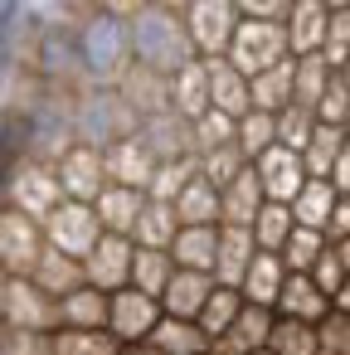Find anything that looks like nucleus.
Listing matches in <instances>:
<instances>
[{
  "label": "nucleus",
  "instance_id": "8fccbe9b",
  "mask_svg": "<svg viewBox=\"0 0 350 355\" xmlns=\"http://www.w3.org/2000/svg\"><path fill=\"white\" fill-rule=\"evenodd\" d=\"M311 282H316V287H321V292H326L331 302H335V292H340V287L350 282V272H345V263H340V253H335V243H331V248L321 253V263L311 268Z\"/></svg>",
  "mask_w": 350,
  "mask_h": 355
},
{
  "label": "nucleus",
  "instance_id": "a19ab883",
  "mask_svg": "<svg viewBox=\"0 0 350 355\" xmlns=\"http://www.w3.org/2000/svg\"><path fill=\"white\" fill-rule=\"evenodd\" d=\"M200 175V156H190V161H161L156 166V180H151V200H161V205H175L180 200V190L190 185Z\"/></svg>",
  "mask_w": 350,
  "mask_h": 355
},
{
  "label": "nucleus",
  "instance_id": "ea45409f",
  "mask_svg": "<svg viewBox=\"0 0 350 355\" xmlns=\"http://www.w3.org/2000/svg\"><path fill=\"white\" fill-rule=\"evenodd\" d=\"M272 355H321V331L306 326V321H292V316H277V331H272Z\"/></svg>",
  "mask_w": 350,
  "mask_h": 355
},
{
  "label": "nucleus",
  "instance_id": "0e129e2a",
  "mask_svg": "<svg viewBox=\"0 0 350 355\" xmlns=\"http://www.w3.org/2000/svg\"><path fill=\"white\" fill-rule=\"evenodd\" d=\"M258 355H272V350H258Z\"/></svg>",
  "mask_w": 350,
  "mask_h": 355
},
{
  "label": "nucleus",
  "instance_id": "3c124183",
  "mask_svg": "<svg viewBox=\"0 0 350 355\" xmlns=\"http://www.w3.org/2000/svg\"><path fill=\"white\" fill-rule=\"evenodd\" d=\"M316 117H321V122H331V127H345V132H350V88L340 83V73H335V83H331V93L321 98V107H316Z\"/></svg>",
  "mask_w": 350,
  "mask_h": 355
},
{
  "label": "nucleus",
  "instance_id": "cd10ccee",
  "mask_svg": "<svg viewBox=\"0 0 350 355\" xmlns=\"http://www.w3.org/2000/svg\"><path fill=\"white\" fill-rule=\"evenodd\" d=\"M253 83V112H287L292 103H297V59H287V64H277V69H268V73H258V78H248Z\"/></svg>",
  "mask_w": 350,
  "mask_h": 355
},
{
  "label": "nucleus",
  "instance_id": "c756f323",
  "mask_svg": "<svg viewBox=\"0 0 350 355\" xmlns=\"http://www.w3.org/2000/svg\"><path fill=\"white\" fill-rule=\"evenodd\" d=\"M175 214H180V224H185V229H195V224H224V190H219L214 180L195 175V180L180 190Z\"/></svg>",
  "mask_w": 350,
  "mask_h": 355
},
{
  "label": "nucleus",
  "instance_id": "4468645a",
  "mask_svg": "<svg viewBox=\"0 0 350 355\" xmlns=\"http://www.w3.org/2000/svg\"><path fill=\"white\" fill-rule=\"evenodd\" d=\"M287 40H292V59L321 54L326 49V30H331V6L326 0H292L287 10Z\"/></svg>",
  "mask_w": 350,
  "mask_h": 355
},
{
  "label": "nucleus",
  "instance_id": "f8f14e48",
  "mask_svg": "<svg viewBox=\"0 0 350 355\" xmlns=\"http://www.w3.org/2000/svg\"><path fill=\"white\" fill-rule=\"evenodd\" d=\"M132 263H137V239H122V234H103V243L83 258L88 268V282L103 287L107 297L132 287Z\"/></svg>",
  "mask_w": 350,
  "mask_h": 355
},
{
  "label": "nucleus",
  "instance_id": "473e14b6",
  "mask_svg": "<svg viewBox=\"0 0 350 355\" xmlns=\"http://www.w3.org/2000/svg\"><path fill=\"white\" fill-rule=\"evenodd\" d=\"M151 345H161L166 355H209V350H214V340L204 336V326H200V321H180V316H166V321L156 326Z\"/></svg>",
  "mask_w": 350,
  "mask_h": 355
},
{
  "label": "nucleus",
  "instance_id": "9d476101",
  "mask_svg": "<svg viewBox=\"0 0 350 355\" xmlns=\"http://www.w3.org/2000/svg\"><path fill=\"white\" fill-rule=\"evenodd\" d=\"M161 321H166L161 297H151V292H141V287H122V292H112V321H107V331H112L122 345H141V340H151Z\"/></svg>",
  "mask_w": 350,
  "mask_h": 355
},
{
  "label": "nucleus",
  "instance_id": "052dcab7",
  "mask_svg": "<svg viewBox=\"0 0 350 355\" xmlns=\"http://www.w3.org/2000/svg\"><path fill=\"white\" fill-rule=\"evenodd\" d=\"M335 253H340V263H345V272H350V239H340V243H335Z\"/></svg>",
  "mask_w": 350,
  "mask_h": 355
},
{
  "label": "nucleus",
  "instance_id": "864d4df0",
  "mask_svg": "<svg viewBox=\"0 0 350 355\" xmlns=\"http://www.w3.org/2000/svg\"><path fill=\"white\" fill-rule=\"evenodd\" d=\"M292 0H238V15L243 20H287Z\"/></svg>",
  "mask_w": 350,
  "mask_h": 355
},
{
  "label": "nucleus",
  "instance_id": "09e8293b",
  "mask_svg": "<svg viewBox=\"0 0 350 355\" xmlns=\"http://www.w3.org/2000/svg\"><path fill=\"white\" fill-rule=\"evenodd\" d=\"M0 355H54V336H44V331H10L6 326Z\"/></svg>",
  "mask_w": 350,
  "mask_h": 355
},
{
  "label": "nucleus",
  "instance_id": "58836bf2",
  "mask_svg": "<svg viewBox=\"0 0 350 355\" xmlns=\"http://www.w3.org/2000/svg\"><path fill=\"white\" fill-rule=\"evenodd\" d=\"M331 248V239L321 234V229H306V224H297V234L287 239V248H282V263H287V272H311L316 263H321V253Z\"/></svg>",
  "mask_w": 350,
  "mask_h": 355
},
{
  "label": "nucleus",
  "instance_id": "a211bd4d",
  "mask_svg": "<svg viewBox=\"0 0 350 355\" xmlns=\"http://www.w3.org/2000/svg\"><path fill=\"white\" fill-rule=\"evenodd\" d=\"M146 190H132V185H107L103 195H98V219H103V229L107 234H122V239H137V224H141V214H146Z\"/></svg>",
  "mask_w": 350,
  "mask_h": 355
},
{
  "label": "nucleus",
  "instance_id": "c03bdc74",
  "mask_svg": "<svg viewBox=\"0 0 350 355\" xmlns=\"http://www.w3.org/2000/svg\"><path fill=\"white\" fill-rule=\"evenodd\" d=\"M224 146H238V117L229 112H204L195 122V151L209 156V151H224Z\"/></svg>",
  "mask_w": 350,
  "mask_h": 355
},
{
  "label": "nucleus",
  "instance_id": "f3484780",
  "mask_svg": "<svg viewBox=\"0 0 350 355\" xmlns=\"http://www.w3.org/2000/svg\"><path fill=\"white\" fill-rule=\"evenodd\" d=\"M214 287H219V277H214V272H190V268H175V277H170V287H166L161 306H166V316L200 321V311L209 306Z\"/></svg>",
  "mask_w": 350,
  "mask_h": 355
},
{
  "label": "nucleus",
  "instance_id": "2eb2a0df",
  "mask_svg": "<svg viewBox=\"0 0 350 355\" xmlns=\"http://www.w3.org/2000/svg\"><path fill=\"white\" fill-rule=\"evenodd\" d=\"M117 93L127 98V107H132L141 122H146V117H161V112H175V107H170V78L156 73V69H141V64L127 69V78L117 83Z\"/></svg>",
  "mask_w": 350,
  "mask_h": 355
},
{
  "label": "nucleus",
  "instance_id": "9b49d317",
  "mask_svg": "<svg viewBox=\"0 0 350 355\" xmlns=\"http://www.w3.org/2000/svg\"><path fill=\"white\" fill-rule=\"evenodd\" d=\"M253 166H258V180H263L268 200H277V205H297V195H301L306 180H311L301 151H292V146H272V151H263Z\"/></svg>",
  "mask_w": 350,
  "mask_h": 355
},
{
  "label": "nucleus",
  "instance_id": "7ed1b4c3",
  "mask_svg": "<svg viewBox=\"0 0 350 355\" xmlns=\"http://www.w3.org/2000/svg\"><path fill=\"white\" fill-rule=\"evenodd\" d=\"M64 180L49 161H35V156H15L10 161V175H6V209H20L30 219H49L59 205H64Z\"/></svg>",
  "mask_w": 350,
  "mask_h": 355
},
{
  "label": "nucleus",
  "instance_id": "bf43d9fd",
  "mask_svg": "<svg viewBox=\"0 0 350 355\" xmlns=\"http://www.w3.org/2000/svg\"><path fill=\"white\" fill-rule=\"evenodd\" d=\"M335 311H345V316H350V282L335 292Z\"/></svg>",
  "mask_w": 350,
  "mask_h": 355
},
{
  "label": "nucleus",
  "instance_id": "b1692460",
  "mask_svg": "<svg viewBox=\"0 0 350 355\" xmlns=\"http://www.w3.org/2000/svg\"><path fill=\"white\" fill-rule=\"evenodd\" d=\"M59 311H64V326H59V331H107V321H112V297L88 282V287L69 292V297L59 302Z\"/></svg>",
  "mask_w": 350,
  "mask_h": 355
},
{
  "label": "nucleus",
  "instance_id": "c85d7f7f",
  "mask_svg": "<svg viewBox=\"0 0 350 355\" xmlns=\"http://www.w3.org/2000/svg\"><path fill=\"white\" fill-rule=\"evenodd\" d=\"M263 205H268V190H263V180H258V166H248V171L224 190V224L253 229L258 214H263Z\"/></svg>",
  "mask_w": 350,
  "mask_h": 355
},
{
  "label": "nucleus",
  "instance_id": "69168bd1",
  "mask_svg": "<svg viewBox=\"0 0 350 355\" xmlns=\"http://www.w3.org/2000/svg\"><path fill=\"white\" fill-rule=\"evenodd\" d=\"M209 355H224V350H209Z\"/></svg>",
  "mask_w": 350,
  "mask_h": 355
},
{
  "label": "nucleus",
  "instance_id": "49530a36",
  "mask_svg": "<svg viewBox=\"0 0 350 355\" xmlns=\"http://www.w3.org/2000/svg\"><path fill=\"white\" fill-rule=\"evenodd\" d=\"M253 161L243 156V146H224V151H209V156H200V175L204 180H214L219 190H229L243 171H248Z\"/></svg>",
  "mask_w": 350,
  "mask_h": 355
},
{
  "label": "nucleus",
  "instance_id": "e433bc0d",
  "mask_svg": "<svg viewBox=\"0 0 350 355\" xmlns=\"http://www.w3.org/2000/svg\"><path fill=\"white\" fill-rule=\"evenodd\" d=\"M331 83H335V69L326 64V54H306V59H297V103L301 107H321V98L331 93Z\"/></svg>",
  "mask_w": 350,
  "mask_h": 355
},
{
  "label": "nucleus",
  "instance_id": "4c0bfd02",
  "mask_svg": "<svg viewBox=\"0 0 350 355\" xmlns=\"http://www.w3.org/2000/svg\"><path fill=\"white\" fill-rule=\"evenodd\" d=\"M253 234H258V248L282 253V248H287V239L297 234V214H292V205L268 200V205H263V214H258V224H253Z\"/></svg>",
  "mask_w": 350,
  "mask_h": 355
},
{
  "label": "nucleus",
  "instance_id": "393cba45",
  "mask_svg": "<svg viewBox=\"0 0 350 355\" xmlns=\"http://www.w3.org/2000/svg\"><path fill=\"white\" fill-rule=\"evenodd\" d=\"M287 263H282V253H268V248H258V258H253V268H248V277H243V297L253 302V306H272L277 311V297H282V287H287Z\"/></svg>",
  "mask_w": 350,
  "mask_h": 355
},
{
  "label": "nucleus",
  "instance_id": "4be33fe9",
  "mask_svg": "<svg viewBox=\"0 0 350 355\" xmlns=\"http://www.w3.org/2000/svg\"><path fill=\"white\" fill-rule=\"evenodd\" d=\"M204 64H209V98H214V112L248 117V112H253V83H248V73H238L229 59H204Z\"/></svg>",
  "mask_w": 350,
  "mask_h": 355
},
{
  "label": "nucleus",
  "instance_id": "72a5a7b5",
  "mask_svg": "<svg viewBox=\"0 0 350 355\" xmlns=\"http://www.w3.org/2000/svg\"><path fill=\"white\" fill-rule=\"evenodd\" d=\"M243 306H248V297H243L238 287H224V282H219V287H214V297H209V306L200 311V326H204V336L219 345V340L234 331V321L243 316Z\"/></svg>",
  "mask_w": 350,
  "mask_h": 355
},
{
  "label": "nucleus",
  "instance_id": "37998d69",
  "mask_svg": "<svg viewBox=\"0 0 350 355\" xmlns=\"http://www.w3.org/2000/svg\"><path fill=\"white\" fill-rule=\"evenodd\" d=\"M316 127H321V117H316L311 107H301V103H292L287 112H277V146H292V151H306V146H311V137H316Z\"/></svg>",
  "mask_w": 350,
  "mask_h": 355
},
{
  "label": "nucleus",
  "instance_id": "603ef678",
  "mask_svg": "<svg viewBox=\"0 0 350 355\" xmlns=\"http://www.w3.org/2000/svg\"><path fill=\"white\" fill-rule=\"evenodd\" d=\"M316 331H321V350H331V355H350V316H345V311L331 306V316H326Z\"/></svg>",
  "mask_w": 350,
  "mask_h": 355
},
{
  "label": "nucleus",
  "instance_id": "bb28decb",
  "mask_svg": "<svg viewBox=\"0 0 350 355\" xmlns=\"http://www.w3.org/2000/svg\"><path fill=\"white\" fill-rule=\"evenodd\" d=\"M54 302H64L69 292H78V287H88V268L78 263V258H69V253H59V248H44V258L35 263V272H30Z\"/></svg>",
  "mask_w": 350,
  "mask_h": 355
},
{
  "label": "nucleus",
  "instance_id": "dca6fc26",
  "mask_svg": "<svg viewBox=\"0 0 350 355\" xmlns=\"http://www.w3.org/2000/svg\"><path fill=\"white\" fill-rule=\"evenodd\" d=\"M156 151L141 141V137H127L117 146H107V180L112 185H132V190H151L156 180Z\"/></svg>",
  "mask_w": 350,
  "mask_h": 355
},
{
  "label": "nucleus",
  "instance_id": "412c9836",
  "mask_svg": "<svg viewBox=\"0 0 350 355\" xmlns=\"http://www.w3.org/2000/svg\"><path fill=\"white\" fill-rule=\"evenodd\" d=\"M170 107L190 122H200L204 112H214V98H209V64L204 59H190L180 73H170Z\"/></svg>",
  "mask_w": 350,
  "mask_h": 355
},
{
  "label": "nucleus",
  "instance_id": "79ce46f5",
  "mask_svg": "<svg viewBox=\"0 0 350 355\" xmlns=\"http://www.w3.org/2000/svg\"><path fill=\"white\" fill-rule=\"evenodd\" d=\"M54 355H122L112 331H54Z\"/></svg>",
  "mask_w": 350,
  "mask_h": 355
},
{
  "label": "nucleus",
  "instance_id": "e2e57ef3",
  "mask_svg": "<svg viewBox=\"0 0 350 355\" xmlns=\"http://www.w3.org/2000/svg\"><path fill=\"white\" fill-rule=\"evenodd\" d=\"M340 83H345V88H350V64H345V69H340Z\"/></svg>",
  "mask_w": 350,
  "mask_h": 355
},
{
  "label": "nucleus",
  "instance_id": "5701e85b",
  "mask_svg": "<svg viewBox=\"0 0 350 355\" xmlns=\"http://www.w3.org/2000/svg\"><path fill=\"white\" fill-rule=\"evenodd\" d=\"M331 306L335 302L311 282V272H292L282 297H277V316H292V321H306V326H321L331 316Z\"/></svg>",
  "mask_w": 350,
  "mask_h": 355
},
{
  "label": "nucleus",
  "instance_id": "5fc2aeb1",
  "mask_svg": "<svg viewBox=\"0 0 350 355\" xmlns=\"http://www.w3.org/2000/svg\"><path fill=\"white\" fill-rule=\"evenodd\" d=\"M326 239H331V243L350 239V195H340V205H335V214H331V229H326Z\"/></svg>",
  "mask_w": 350,
  "mask_h": 355
},
{
  "label": "nucleus",
  "instance_id": "4d7b16f0",
  "mask_svg": "<svg viewBox=\"0 0 350 355\" xmlns=\"http://www.w3.org/2000/svg\"><path fill=\"white\" fill-rule=\"evenodd\" d=\"M122 355H166V350L151 345V340H141V345H122Z\"/></svg>",
  "mask_w": 350,
  "mask_h": 355
},
{
  "label": "nucleus",
  "instance_id": "a878e982",
  "mask_svg": "<svg viewBox=\"0 0 350 355\" xmlns=\"http://www.w3.org/2000/svg\"><path fill=\"white\" fill-rule=\"evenodd\" d=\"M170 258H175V268H190V272H214V268H219V224H195V229H180V239L170 243Z\"/></svg>",
  "mask_w": 350,
  "mask_h": 355
},
{
  "label": "nucleus",
  "instance_id": "6e6552de",
  "mask_svg": "<svg viewBox=\"0 0 350 355\" xmlns=\"http://www.w3.org/2000/svg\"><path fill=\"white\" fill-rule=\"evenodd\" d=\"M49 239H44V224L20 214V209H6L0 214V277H30L35 263L44 258Z\"/></svg>",
  "mask_w": 350,
  "mask_h": 355
},
{
  "label": "nucleus",
  "instance_id": "39448f33",
  "mask_svg": "<svg viewBox=\"0 0 350 355\" xmlns=\"http://www.w3.org/2000/svg\"><path fill=\"white\" fill-rule=\"evenodd\" d=\"M292 59V40H287V25L282 20H243L238 35H234V49H229V64L248 78L277 69Z\"/></svg>",
  "mask_w": 350,
  "mask_h": 355
},
{
  "label": "nucleus",
  "instance_id": "20e7f679",
  "mask_svg": "<svg viewBox=\"0 0 350 355\" xmlns=\"http://www.w3.org/2000/svg\"><path fill=\"white\" fill-rule=\"evenodd\" d=\"M0 321H6L10 331H44V336H54L64 326V311L35 277H0Z\"/></svg>",
  "mask_w": 350,
  "mask_h": 355
},
{
  "label": "nucleus",
  "instance_id": "c9c22d12",
  "mask_svg": "<svg viewBox=\"0 0 350 355\" xmlns=\"http://www.w3.org/2000/svg\"><path fill=\"white\" fill-rule=\"evenodd\" d=\"M170 277H175V258H170L166 248H141V243H137V263H132V287H141V292H151V297H166Z\"/></svg>",
  "mask_w": 350,
  "mask_h": 355
},
{
  "label": "nucleus",
  "instance_id": "1a4fd4ad",
  "mask_svg": "<svg viewBox=\"0 0 350 355\" xmlns=\"http://www.w3.org/2000/svg\"><path fill=\"white\" fill-rule=\"evenodd\" d=\"M54 171H59V180H64V195H69V200H83V205H98V195L112 185V180H107V151H103V146H88V141L69 146V151L54 161Z\"/></svg>",
  "mask_w": 350,
  "mask_h": 355
},
{
  "label": "nucleus",
  "instance_id": "6ab92c4d",
  "mask_svg": "<svg viewBox=\"0 0 350 355\" xmlns=\"http://www.w3.org/2000/svg\"><path fill=\"white\" fill-rule=\"evenodd\" d=\"M253 258H258V234L238 229V224H219V268H214V277L224 287H243Z\"/></svg>",
  "mask_w": 350,
  "mask_h": 355
},
{
  "label": "nucleus",
  "instance_id": "0eeeda50",
  "mask_svg": "<svg viewBox=\"0 0 350 355\" xmlns=\"http://www.w3.org/2000/svg\"><path fill=\"white\" fill-rule=\"evenodd\" d=\"M103 219H98V209L93 205H83V200H64L49 219H44V239H49V248H59V253H69V258H88L98 243H103Z\"/></svg>",
  "mask_w": 350,
  "mask_h": 355
},
{
  "label": "nucleus",
  "instance_id": "f704fd0d",
  "mask_svg": "<svg viewBox=\"0 0 350 355\" xmlns=\"http://www.w3.org/2000/svg\"><path fill=\"white\" fill-rule=\"evenodd\" d=\"M180 214H175V205H161V200H146V214H141V224H137V243L141 248H166L170 253V243L180 239Z\"/></svg>",
  "mask_w": 350,
  "mask_h": 355
},
{
  "label": "nucleus",
  "instance_id": "de8ad7c7",
  "mask_svg": "<svg viewBox=\"0 0 350 355\" xmlns=\"http://www.w3.org/2000/svg\"><path fill=\"white\" fill-rule=\"evenodd\" d=\"M326 64L340 73L350 64V10H331V30H326Z\"/></svg>",
  "mask_w": 350,
  "mask_h": 355
},
{
  "label": "nucleus",
  "instance_id": "7c9ffc66",
  "mask_svg": "<svg viewBox=\"0 0 350 355\" xmlns=\"http://www.w3.org/2000/svg\"><path fill=\"white\" fill-rule=\"evenodd\" d=\"M345 146H350V132H345V127L321 122V127H316V137H311V146L301 151V161H306L311 180H331V175H335V161H340V151H345Z\"/></svg>",
  "mask_w": 350,
  "mask_h": 355
},
{
  "label": "nucleus",
  "instance_id": "2f4dec72",
  "mask_svg": "<svg viewBox=\"0 0 350 355\" xmlns=\"http://www.w3.org/2000/svg\"><path fill=\"white\" fill-rule=\"evenodd\" d=\"M335 205H340V190H335V180H306V190L297 195V205H292V214H297V224H306V229H331V214H335Z\"/></svg>",
  "mask_w": 350,
  "mask_h": 355
},
{
  "label": "nucleus",
  "instance_id": "680f3d73",
  "mask_svg": "<svg viewBox=\"0 0 350 355\" xmlns=\"http://www.w3.org/2000/svg\"><path fill=\"white\" fill-rule=\"evenodd\" d=\"M326 6H331V10H350V0H326Z\"/></svg>",
  "mask_w": 350,
  "mask_h": 355
},
{
  "label": "nucleus",
  "instance_id": "6e6d98bb",
  "mask_svg": "<svg viewBox=\"0 0 350 355\" xmlns=\"http://www.w3.org/2000/svg\"><path fill=\"white\" fill-rule=\"evenodd\" d=\"M331 180H335V190H340V195H350V146L340 151V161H335V175H331Z\"/></svg>",
  "mask_w": 350,
  "mask_h": 355
},
{
  "label": "nucleus",
  "instance_id": "ddd939ff",
  "mask_svg": "<svg viewBox=\"0 0 350 355\" xmlns=\"http://www.w3.org/2000/svg\"><path fill=\"white\" fill-rule=\"evenodd\" d=\"M137 137L156 151V161H190V156H200V151H195V122H190V117H180V112L146 117Z\"/></svg>",
  "mask_w": 350,
  "mask_h": 355
},
{
  "label": "nucleus",
  "instance_id": "423d86ee",
  "mask_svg": "<svg viewBox=\"0 0 350 355\" xmlns=\"http://www.w3.org/2000/svg\"><path fill=\"white\" fill-rule=\"evenodd\" d=\"M238 25H243L238 0H190L185 6V30H190L200 59H229Z\"/></svg>",
  "mask_w": 350,
  "mask_h": 355
},
{
  "label": "nucleus",
  "instance_id": "f03ea898",
  "mask_svg": "<svg viewBox=\"0 0 350 355\" xmlns=\"http://www.w3.org/2000/svg\"><path fill=\"white\" fill-rule=\"evenodd\" d=\"M73 127H78V141L88 146H117L127 137L141 132V117L127 107V98L117 88H88L78 103H73Z\"/></svg>",
  "mask_w": 350,
  "mask_h": 355
},
{
  "label": "nucleus",
  "instance_id": "aec40b11",
  "mask_svg": "<svg viewBox=\"0 0 350 355\" xmlns=\"http://www.w3.org/2000/svg\"><path fill=\"white\" fill-rule=\"evenodd\" d=\"M272 331H277V311L272 306H243V316L234 321V331L214 345V350H224V355H258V350H268L272 345Z\"/></svg>",
  "mask_w": 350,
  "mask_h": 355
},
{
  "label": "nucleus",
  "instance_id": "13d9d810",
  "mask_svg": "<svg viewBox=\"0 0 350 355\" xmlns=\"http://www.w3.org/2000/svg\"><path fill=\"white\" fill-rule=\"evenodd\" d=\"M141 6H166V10H180V15H185L190 0H141Z\"/></svg>",
  "mask_w": 350,
  "mask_h": 355
},
{
  "label": "nucleus",
  "instance_id": "f257e3e1",
  "mask_svg": "<svg viewBox=\"0 0 350 355\" xmlns=\"http://www.w3.org/2000/svg\"><path fill=\"white\" fill-rule=\"evenodd\" d=\"M132 54L141 69H156V73H180L195 54V40L185 30V15L180 10H166V6H141L132 20Z\"/></svg>",
  "mask_w": 350,
  "mask_h": 355
},
{
  "label": "nucleus",
  "instance_id": "a18cd8bd",
  "mask_svg": "<svg viewBox=\"0 0 350 355\" xmlns=\"http://www.w3.org/2000/svg\"><path fill=\"white\" fill-rule=\"evenodd\" d=\"M238 146H243L248 161H258L263 151H272V146H277V117H272V112H248V117H238Z\"/></svg>",
  "mask_w": 350,
  "mask_h": 355
}]
</instances>
